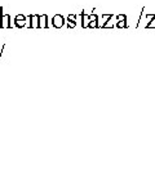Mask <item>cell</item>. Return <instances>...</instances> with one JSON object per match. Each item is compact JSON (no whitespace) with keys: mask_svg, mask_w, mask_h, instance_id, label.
<instances>
[{"mask_svg":"<svg viewBox=\"0 0 155 174\" xmlns=\"http://www.w3.org/2000/svg\"><path fill=\"white\" fill-rule=\"evenodd\" d=\"M13 25H10V14H3V7H0V29H10Z\"/></svg>","mask_w":155,"mask_h":174,"instance_id":"obj_1","label":"cell"},{"mask_svg":"<svg viewBox=\"0 0 155 174\" xmlns=\"http://www.w3.org/2000/svg\"><path fill=\"white\" fill-rule=\"evenodd\" d=\"M65 25V17L62 14H54L52 17V26L56 27V29H61Z\"/></svg>","mask_w":155,"mask_h":174,"instance_id":"obj_2","label":"cell"},{"mask_svg":"<svg viewBox=\"0 0 155 174\" xmlns=\"http://www.w3.org/2000/svg\"><path fill=\"white\" fill-rule=\"evenodd\" d=\"M39 22H40V14H31L30 29H39Z\"/></svg>","mask_w":155,"mask_h":174,"instance_id":"obj_3","label":"cell"},{"mask_svg":"<svg viewBox=\"0 0 155 174\" xmlns=\"http://www.w3.org/2000/svg\"><path fill=\"white\" fill-rule=\"evenodd\" d=\"M49 22H48V16L46 14H41L40 16V22H39V29H48Z\"/></svg>","mask_w":155,"mask_h":174,"instance_id":"obj_4","label":"cell"},{"mask_svg":"<svg viewBox=\"0 0 155 174\" xmlns=\"http://www.w3.org/2000/svg\"><path fill=\"white\" fill-rule=\"evenodd\" d=\"M89 23H90V17L87 16V14H83V22H82L83 29H87V27H89Z\"/></svg>","mask_w":155,"mask_h":174,"instance_id":"obj_5","label":"cell"},{"mask_svg":"<svg viewBox=\"0 0 155 174\" xmlns=\"http://www.w3.org/2000/svg\"><path fill=\"white\" fill-rule=\"evenodd\" d=\"M116 26H118L119 29H123V27H127V19H124V21H118Z\"/></svg>","mask_w":155,"mask_h":174,"instance_id":"obj_6","label":"cell"},{"mask_svg":"<svg viewBox=\"0 0 155 174\" xmlns=\"http://www.w3.org/2000/svg\"><path fill=\"white\" fill-rule=\"evenodd\" d=\"M67 19H69V22H76V17H75L74 14H69Z\"/></svg>","mask_w":155,"mask_h":174,"instance_id":"obj_7","label":"cell"},{"mask_svg":"<svg viewBox=\"0 0 155 174\" xmlns=\"http://www.w3.org/2000/svg\"><path fill=\"white\" fill-rule=\"evenodd\" d=\"M116 19H118V21H124V19H127V17L124 16V14H119V16L116 17Z\"/></svg>","mask_w":155,"mask_h":174,"instance_id":"obj_8","label":"cell"}]
</instances>
